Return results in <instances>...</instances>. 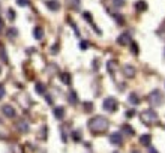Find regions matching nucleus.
<instances>
[{
	"mask_svg": "<svg viewBox=\"0 0 165 153\" xmlns=\"http://www.w3.org/2000/svg\"><path fill=\"white\" fill-rule=\"evenodd\" d=\"M89 126H90V129L93 132H102V131H105L107 127H108V122H107V119H104V117L99 116V117L92 119L90 123H89Z\"/></svg>",
	"mask_w": 165,
	"mask_h": 153,
	"instance_id": "nucleus-1",
	"label": "nucleus"
},
{
	"mask_svg": "<svg viewBox=\"0 0 165 153\" xmlns=\"http://www.w3.org/2000/svg\"><path fill=\"white\" fill-rule=\"evenodd\" d=\"M141 120L147 125H152V123H155L158 120V114L153 111V110H147L141 114Z\"/></svg>",
	"mask_w": 165,
	"mask_h": 153,
	"instance_id": "nucleus-2",
	"label": "nucleus"
},
{
	"mask_svg": "<svg viewBox=\"0 0 165 153\" xmlns=\"http://www.w3.org/2000/svg\"><path fill=\"white\" fill-rule=\"evenodd\" d=\"M149 101H150L152 105H159L161 102H162V93H161L159 90L152 92V95L149 96Z\"/></svg>",
	"mask_w": 165,
	"mask_h": 153,
	"instance_id": "nucleus-3",
	"label": "nucleus"
},
{
	"mask_svg": "<svg viewBox=\"0 0 165 153\" xmlns=\"http://www.w3.org/2000/svg\"><path fill=\"white\" fill-rule=\"evenodd\" d=\"M104 108L107 111H114V110L117 108V101L114 99V98H107L104 101Z\"/></svg>",
	"mask_w": 165,
	"mask_h": 153,
	"instance_id": "nucleus-4",
	"label": "nucleus"
},
{
	"mask_svg": "<svg viewBox=\"0 0 165 153\" xmlns=\"http://www.w3.org/2000/svg\"><path fill=\"white\" fill-rule=\"evenodd\" d=\"M110 141H111L113 144H116V146L122 144V135H120L119 132H116V134H113V135L110 137Z\"/></svg>",
	"mask_w": 165,
	"mask_h": 153,
	"instance_id": "nucleus-5",
	"label": "nucleus"
},
{
	"mask_svg": "<svg viewBox=\"0 0 165 153\" xmlns=\"http://www.w3.org/2000/svg\"><path fill=\"white\" fill-rule=\"evenodd\" d=\"M3 113H5L6 117H14V116H15V110L12 108L11 105H5V107H3Z\"/></svg>",
	"mask_w": 165,
	"mask_h": 153,
	"instance_id": "nucleus-6",
	"label": "nucleus"
},
{
	"mask_svg": "<svg viewBox=\"0 0 165 153\" xmlns=\"http://www.w3.org/2000/svg\"><path fill=\"white\" fill-rule=\"evenodd\" d=\"M129 41H131L129 33H123L122 36H119V39H117V42H119V44H128Z\"/></svg>",
	"mask_w": 165,
	"mask_h": 153,
	"instance_id": "nucleus-7",
	"label": "nucleus"
},
{
	"mask_svg": "<svg viewBox=\"0 0 165 153\" xmlns=\"http://www.w3.org/2000/svg\"><path fill=\"white\" fill-rule=\"evenodd\" d=\"M150 135H141V138H140V141H141V144H144V146H149L150 144Z\"/></svg>",
	"mask_w": 165,
	"mask_h": 153,
	"instance_id": "nucleus-8",
	"label": "nucleus"
},
{
	"mask_svg": "<svg viewBox=\"0 0 165 153\" xmlns=\"http://www.w3.org/2000/svg\"><path fill=\"white\" fill-rule=\"evenodd\" d=\"M18 127H20V131H24V132L29 131V125H27V122H20V123H18Z\"/></svg>",
	"mask_w": 165,
	"mask_h": 153,
	"instance_id": "nucleus-9",
	"label": "nucleus"
},
{
	"mask_svg": "<svg viewBox=\"0 0 165 153\" xmlns=\"http://www.w3.org/2000/svg\"><path fill=\"white\" fill-rule=\"evenodd\" d=\"M33 33H35V38H36V39H41V38H42V33H44V30H42L41 27H36Z\"/></svg>",
	"mask_w": 165,
	"mask_h": 153,
	"instance_id": "nucleus-10",
	"label": "nucleus"
},
{
	"mask_svg": "<svg viewBox=\"0 0 165 153\" xmlns=\"http://www.w3.org/2000/svg\"><path fill=\"white\" fill-rule=\"evenodd\" d=\"M54 114H56L57 119H62L63 114H65V110H63V108H56V110H54Z\"/></svg>",
	"mask_w": 165,
	"mask_h": 153,
	"instance_id": "nucleus-11",
	"label": "nucleus"
},
{
	"mask_svg": "<svg viewBox=\"0 0 165 153\" xmlns=\"http://www.w3.org/2000/svg\"><path fill=\"white\" fill-rule=\"evenodd\" d=\"M125 74L128 75V76H129V75H134V74H135V72H134V68H131V66H126V68H125Z\"/></svg>",
	"mask_w": 165,
	"mask_h": 153,
	"instance_id": "nucleus-12",
	"label": "nucleus"
},
{
	"mask_svg": "<svg viewBox=\"0 0 165 153\" xmlns=\"http://www.w3.org/2000/svg\"><path fill=\"white\" fill-rule=\"evenodd\" d=\"M123 131H125L126 134H134V129H132L131 126H128V125H125V126H123Z\"/></svg>",
	"mask_w": 165,
	"mask_h": 153,
	"instance_id": "nucleus-13",
	"label": "nucleus"
},
{
	"mask_svg": "<svg viewBox=\"0 0 165 153\" xmlns=\"http://www.w3.org/2000/svg\"><path fill=\"white\" fill-rule=\"evenodd\" d=\"M62 80H63V83H65V84H69V75L68 74H63L62 75Z\"/></svg>",
	"mask_w": 165,
	"mask_h": 153,
	"instance_id": "nucleus-14",
	"label": "nucleus"
},
{
	"mask_svg": "<svg viewBox=\"0 0 165 153\" xmlns=\"http://www.w3.org/2000/svg\"><path fill=\"white\" fill-rule=\"evenodd\" d=\"M137 8H138V9H146L147 5H146L144 2H138V3H137Z\"/></svg>",
	"mask_w": 165,
	"mask_h": 153,
	"instance_id": "nucleus-15",
	"label": "nucleus"
},
{
	"mask_svg": "<svg viewBox=\"0 0 165 153\" xmlns=\"http://www.w3.org/2000/svg\"><path fill=\"white\" fill-rule=\"evenodd\" d=\"M129 102H132V104H138V98L135 95H132V96H129Z\"/></svg>",
	"mask_w": 165,
	"mask_h": 153,
	"instance_id": "nucleus-16",
	"label": "nucleus"
},
{
	"mask_svg": "<svg viewBox=\"0 0 165 153\" xmlns=\"http://www.w3.org/2000/svg\"><path fill=\"white\" fill-rule=\"evenodd\" d=\"M69 101L72 102V104H75V102H77V96H75V93H71V96H69Z\"/></svg>",
	"mask_w": 165,
	"mask_h": 153,
	"instance_id": "nucleus-17",
	"label": "nucleus"
},
{
	"mask_svg": "<svg viewBox=\"0 0 165 153\" xmlns=\"http://www.w3.org/2000/svg\"><path fill=\"white\" fill-rule=\"evenodd\" d=\"M3 96H5V87L0 84V98H3Z\"/></svg>",
	"mask_w": 165,
	"mask_h": 153,
	"instance_id": "nucleus-18",
	"label": "nucleus"
},
{
	"mask_svg": "<svg viewBox=\"0 0 165 153\" xmlns=\"http://www.w3.org/2000/svg\"><path fill=\"white\" fill-rule=\"evenodd\" d=\"M36 90L42 93V92H44V87H42V84H36Z\"/></svg>",
	"mask_w": 165,
	"mask_h": 153,
	"instance_id": "nucleus-19",
	"label": "nucleus"
},
{
	"mask_svg": "<svg viewBox=\"0 0 165 153\" xmlns=\"http://www.w3.org/2000/svg\"><path fill=\"white\" fill-rule=\"evenodd\" d=\"M15 33H17V30H15V29H12V30H9V36H12V38H14V36H15Z\"/></svg>",
	"mask_w": 165,
	"mask_h": 153,
	"instance_id": "nucleus-20",
	"label": "nucleus"
},
{
	"mask_svg": "<svg viewBox=\"0 0 165 153\" xmlns=\"http://www.w3.org/2000/svg\"><path fill=\"white\" fill-rule=\"evenodd\" d=\"M27 0H18V5H27Z\"/></svg>",
	"mask_w": 165,
	"mask_h": 153,
	"instance_id": "nucleus-21",
	"label": "nucleus"
},
{
	"mask_svg": "<svg viewBox=\"0 0 165 153\" xmlns=\"http://www.w3.org/2000/svg\"><path fill=\"white\" fill-rule=\"evenodd\" d=\"M8 15H9V18H15V14H14V12H12V9L9 11V14H8Z\"/></svg>",
	"mask_w": 165,
	"mask_h": 153,
	"instance_id": "nucleus-22",
	"label": "nucleus"
},
{
	"mask_svg": "<svg viewBox=\"0 0 165 153\" xmlns=\"http://www.w3.org/2000/svg\"><path fill=\"white\" fill-rule=\"evenodd\" d=\"M150 153H156V152H155L153 149H150Z\"/></svg>",
	"mask_w": 165,
	"mask_h": 153,
	"instance_id": "nucleus-23",
	"label": "nucleus"
},
{
	"mask_svg": "<svg viewBox=\"0 0 165 153\" xmlns=\"http://www.w3.org/2000/svg\"><path fill=\"white\" fill-rule=\"evenodd\" d=\"M164 30H165V24H164Z\"/></svg>",
	"mask_w": 165,
	"mask_h": 153,
	"instance_id": "nucleus-24",
	"label": "nucleus"
},
{
	"mask_svg": "<svg viewBox=\"0 0 165 153\" xmlns=\"http://www.w3.org/2000/svg\"><path fill=\"white\" fill-rule=\"evenodd\" d=\"M135 153H137V152H135Z\"/></svg>",
	"mask_w": 165,
	"mask_h": 153,
	"instance_id": "nucleus-25",
	"label": "nucleus"
}]
</instances>
